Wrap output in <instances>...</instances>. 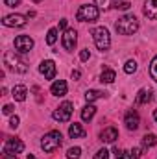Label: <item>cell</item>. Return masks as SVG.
I'll list each match as a JSON object with an SVG mask.
<instances>
[{
    "label": "cell",
    "instance_id": "6da1fadb",
    "mask_svg": "<svg viewBox=\"0 0 157 159\" xmlns=\"http://www.w3.org/2000/svg\"><path fill=\"white\" fill-rule=\"evenodd\" d=\"M4 65H6L11 72H17V74H24V72L28 70L26 61H24L19 54H15L13 50H7V52L4 54Z\"/></svg>",
    "mask_w": 157,
    "mask_h": 159
},
{
    "label": "cell",
    "instance_id": "7a4b0ae2",
    "mask_svg": "<svg viewBox=\"0 0 157 159\" xmlns=\"http://www.w3.org/2000/svg\"><path fill=\"white\" fill-rule=\"evenodd\" d=\"M115 28H117V32L120 35H133L139 30V20H137L135 15H124V17L118 19Z\"/></svg>",
    "mask_w": 157,
    "mask_h": 159
},
{
    "label": "cell",
    "instance_id": "3957f363",
    "mask_svg": "<svg viewBox=\"0 0 157 159\" xmlns=\"http://www.w3.org/2000/svg\"><path fill=\"white\" fill-rule=\"evenodd\" d=\"M61 143H63V135H61V131H48L43 139H41V148L44 150V152H54V150H57L59 146H61Z\"/></svg>",
    "mask_w": 157,
    "mask_h": 159
},
{
    "label": "cell",
    "instance_id": "277c9868",
    "mask_svg": "<svg viewBox=\"0 0 157 159\" xmlns=\"http://www.w3.org/2000/svg\"><path fill=\"white\" fill-rule=\"evenodd\" d=\"M91 35H92L94 44H96V48H98V50L105 52V50L111 46V35H109L107 28H104V26H100V28H94Z\"/></svg>",
    "mask_w": 157,
    "mask_h": 159
},
{
    "label": "cell",
    "instance_id": "5b68a950",
    "mask_svg": "<svg viewBox=\"0 0 157 159\" xmlns=\"http://www.w3.org/2000/svg\"><path fill=\"white\" fill-rule=\"evenodd\" d=\"M98 15H100L98 6L85 4V6H81V7L78 9L76 19H78L79 22H94V20H98Z\"/></svg>",
    "mask_w": 157,
    "mask_h": 159
},
{
    "label": "cell",
    "instance_id": "8992f818",
    "mask_svg": "<svg viewBox=\"0 0 157 159\" xmlns=\"http://www.w3.org/2000/svg\"><path fill=\"white\" fill-rule=\"evenodd\" d=\"M54 120H57V122H69L70 117H72V104L70 102H63L56 111H54Z\"/></svg>",
    "mask_w": 157,
    "mask_h": 159
},
{
    "label": "cell",
    "instance_id": "52a82bcc",
    "mask_svg": "<svg viewBox=\"0 0 157 159\" xmlns=\"http://www.w3.org/2000/svg\"><path fill=\"white\" fill-rule=\"evenodd\" d=\"M61 41H63V48L65 50H74L76 48V43H78V34H76V30H72V28H67L65 30V34H63V37H61Z\"/></svg>",
    "mask_w": 157,
    "mask_h": 159
},
{
    "label": "cell",
    "instance_id": "ba28073f",
    "mask_svg": "<svg viewBox=\"0 0 157 159\" xmlns=\"http://www.w3.org/2000/svg\"><path fill=\"white\" fill-rule=\"evenodd\" d=\"M15 48H17V52L26 54L34 48V39L30 35H19V37H15Z\"/></svg>",
    "mask_w": 157,
    "mask_h": 159
},
{
    "label": "cell",
    "instance_id": "9c48e42d",
    "mask_svg": "<svg viewBox=\"0 0 157 159\" xmlns=\"http://www.w3.org/2000/svg\"><path fill=\"white\" fill-rule=\"evenodd\" d=\"M2 24L7 26V28H22V26L26 24V17H24V15H19V13L7 15V17H4Z\"/></svg>",
    "mask_w": 157,
    "mask_h": 159
},
{
    "label": "cell",
    "instance_id": "30bf717a",
    "mask_svg": "<svg viewBox=\"0 0 157 159\" xmlns=\"http://www.w3.org/2000/svg\"><path fill=\"white\" fill-rule=\"evenodd\" d=\"M124 124H126V128H128L129 131H135V129L139 128V124H141L139 113H137L135 109H129V111L126 113V117H124Z\"/></svg>",
    "mask_w": 157,
    "mask_h": 159
},
{
    "label": "cell",
    "instance_id": "8fae6325",
    "mask_svg": "<svg viewBox=\"0 0 157 159\" xmlns=\"http://www.w3.org/2000/svg\"><path fill=\"white\" fill-rule=\"evenodd\" d=\"M39 72L46 80H54L56 78V63H54L52 59H44L39 65Z\"/></svg>",
    "mask_w": 157,
    "mask_h": 159
},
{
    "label": "cell",
    "instance_id": "7c38bea8",
    "mask_svg": "<svg viewBox=\"0 0 157 159\" xmlns=\"http://www.w3.org/2000/svg\"><path fill=\"white\" fill-rule=\"evenodd\" d=\"M67 91H69V85H67L65 80H56V81L52 83V87H50V93H52L54 96H65Z\"/></svg>",
    "mask_w": 157,
    "mask_h": 159
},
{
    "label": "cell",
    "instance_id": "4fadbf2b",
    "mask_svg": "<svg viewBox=\"0 0 157 159\" xmlns=\"http://www.w3.org/2000/svg\"><path fill=\"white\" fill-rule=\"evenodd\" d=\"M144 15L150 20H157V0H146L144 2Z\"/></svg>",
    "mask_w": 157,
    "mask_h": 159
},
{
    "label": "cell",
    "instance_id": "5bb4252c",
    "mask_svg": "<svg viewBox=\"0 0 157 159\" xmlns=\"http://www.w3.org/2000/svg\"><path fill=\"white\" fill-rule=\"evenodd\" d=\"M4 148H6V150H9V152L20 154V152L24 150V143H22V141H19V139H7V141H6V144H4Z\"/></svg>",
    "mask_w": 157,
    "mask_h": 159
},
{
    "label": "cell",
    "instance_id": "9a60e30c",
    "mask_svg": "<svg viewBox=\"0 0 157 159\" xmlns=\"http://www.w3.org/2000/svg\"><path fill=\"white\" fill-rule=\"evenodd\" d=\"M100 139H102V143H115L118 139L117 128H105V129L100 133Z\"/></svg>",
    "mask_w": 157,
    "mask_h": 159
},
{
    "label": "cell",
    "instance_id": "2e32d148",
    "mask_svg": "<svg viewBox=\"0 0 157 159\" xmlns=\"http://www.w3.org/2000/svg\"><path fill=\"white\" fill-rule=\"evenodd\" d=\"M152 100V91L150 89H141L139 93H137V96H135V104L137 106H144V104H148Z\"/></svg>",
    "mask_w": 157,
    "mask_h": 159
},
{
    "label": "cell",
    "instance_id": "e0dca14e",
    "mask_svg": "<svg viewBox=\"0 0 157 159\" xmlns=\"http://www.w3.org/2000/svg\"><path fill=\"white\" fill-rule=\"evenodd\" d=\"M11 94H13V98L17 102H24L26 100V94H28V89L24 85H15L13 91H11Z\"/></svg>",
    "mask_w": 157,
    "mask_h": 159
},
{
    "label": "cell",
    "instance_id": "ac0fdd59",
    "mask_svg": "<svg viewBox=\"0 0 157 159\" xmlns=\"http://www.w3.org/2000/svg\"><path fill=\"white\" fill-rule=\"evenodd\" d=\"M69 135L72 137V139H79V137H83L85 135V129L81 128V124H70V128H69Z\"/></svg>",
    "mask_w": 157,
    "mask_h": 159
},
{
    "label": "cell",
    "instance_id": "d6986e66",
    "mask_svg": "<svg viewBox=\"0 0 157 159\" xmlns=\"http://www.w3.org/2000/svg\"><path fill=\"white\" fill-rule=\"evenodd\" d=\"M105 96V93L104 91H96V89H89L87 93H85V100L91 104V102H94V100H98V98H104Z\"/></svg>",
    "mask_w": 157,
    "mask_h": 159
},
{
    "label": "cell",
    "instance_id": "ffe728a7",
    "mask_svg": "<svg viewBox=\"0 0 157 159\" xmlns=\"http://www.w3.org/2000/svg\"><path fill=\"white\" fill-rule=\"evenodd\" d=\"M94 113H96V107L92 106V104H87L83 109H81V119L83 120H91L94 117Z\"/></svg>",
    "mask_w": 157,
    "mask_h": 159
},
{
    "label": "cell",
    "instance_id": "44dd1931",
    "mask_svg": "<svg viewBox=\"0 0 157 159\" xmlns=\"http://www.w3.org/2000/svg\"><path fill=\"white\" fill-rule=\"evenodd\" d=\"M115 78H117L115 70H111V69H104V72H102V76H100V81H104V83H113Z\"/></svg>",
    "mask_w": 157,
    "mask_h": 159
},
{
    "label": "cell",
    "instance_id": "7402d4cb",
    "mask_svg": "<svg viewBox=\"0 0 157 159\" xmlns=\"http://www.w3.org/2000/svg\"><path fill=\"white\" fill-rule=\"evenodd\" d=\"M155 144H157V135L148 133V135L142 137V146H144V148H152V146H155Z\"/></svg>",
    "mask_w": 157,
    "mask_h": 159
},
{
    "label": "cell",
    "instance_id": "603a6c76",
    "mask_svg": "<svg viewBox=\"0 0 157 159\" xmlns=\"http://www.w3.org/2000/svg\"><path fill=\"white\" fill-rule=\"evenodd\" d=\"M135 70H137V61L135 59H128L126 65H124V72L126 74H133Z\"/></svg>",
    "mask_w": 157,
    "mask_h": 159
},
{
    "label": "cell",
    "instance_id": "cb8c5ba5",
    "mask_svg": "<svg viewBox=\"0 0 157 159\" xmlns=\"http://www.w3.org/2000/svg\"><path fill=\"white\" fill-rule=\"evenodd\" d=\"M56 41H57V28H50V30H48V34H46V43L52 46Z\"/></svg>",
    "mask_w": 157,
    "mask_h": 159
},
{
    "label": "cell",
    "instance_id": "d4e9b609",
    "mask_svg": "<svg viewBox=\"0 0 157 159\" xmlns=\"http://www.w3.org/2000/svg\"><path fill=\"white\" fill-rule=\"evenodd\" d=\"M79 156H81V148L79 146L69 148V152H67V157L69 159H79Z\"/></svg>",
    "mask_w": 157,
    "mask_h": 159
},
{
    "label": "cell",
    "instance_id": "484cf974",
    "mask_svg": "<svg viewBox=\"0 0 157 159\" xmlns=\"http://www.w3.org/2000/svg\"><path fill=\"white\" fill-rule=\"evenodd\" d=\"M115 156H117V159H133L131 152H124V150H118V148H115Z\"/></svg>",
    "mask_w": 157,
    "mask_h": 159
},
{
    "label": "cell",
    "instance_id": "4316f807",
    "mask_svg": "<svg viewBox=\"0 0 157 159\" xmlns=\"http://www.w3.org/2000/svg\"><path fill=\"white\" fill-rule=\"evenodd\" d=\"M150 74H152V78L157 81V56L152 59V63H150Z\"/></svg>",
    "mask_w": 157,
    "mask_h": 159
},
{
    "label": "cell",
    "instance_id": "83f0119b",
    "mask_svg": "<svg viewBox=\"0 0 157 159\" xmlns=\"http://www.w3.org/2000/svg\"><path fill=\"white\" fill-rule=\"evenodd\" d=\"M111 6H113L115 9H124V11L131 7V4H129V2H115V4H111Z\"/></svg>",
    "mask_w": 157,
    "mask_h": 159
},
{
    "label": "cell",
    "instance_id": "f1b7e54d",
    "mask_svg": "<svg viewBox=\"0 0 157 159\" xmlns=\"http://www.w3.org/2000/svg\"><path fill=\"white\" fill-rule=\"evenodd\" d=\"M94 159H109V152H107L105 148H102V150H98V152L94 154Z\"/></svg>",
    "mask_w": 157,
    "mask_h": 159
},
{
    "label": "cell",
    "instance_id": "f546056e",
    "mask_svg": "<svg viewBox=\"0 0 157 159\" xmlns=\"http://www.w3.org/2000/svg\"><path fill=\"white\" fill-rule=\"evenodd\" d=\"M17 156H19V154H15V152H9V150H6V148L2 150V157H4V159H17Z\"/></svg>",
    "mask_w": 157,
    "mask_h": 159
},
{
    "label": "cell",
    "instance_id": "4dcf8cb0",
    "mask_svg": "<svg viewBox=\"0 0 157 159\" xmlns=\"http://www.w3.org/2000/svg\"><path fill=\"white\" fill-rule=\"evenodd\" d=\"M89 57H91V52H89L87 48H83V50L79 52V59H81V61H87Z\"/></svg>",
    "mask_w": 157,
    "mask_h": 159
},
{
    "label": "cell",
    "instance_id": "1f68e13d",
    "mask_svg": "<svg viewBox=\"0 0 157 159\" xmlns=\"http://www.w3.org/2000/svg\"><path fill=\"white\" fill-rule=\"evenodd\" d=\"M96 6L102 7V9H107L109 7V0H96Z\"/></svg>",
    "mask_w": 157,
    "mask_h": 159
},
{
    "label": "cell",
    "instance_id": "d6a6232c",
    "mask_svg": "<svg viewBox=\"0 0 157 159\" xmlns=\"http://www.w3.org/2000/svg\"><path fill=\"white\" fill-rule=\"evenodd\" d=\"M19 122H20V120H19V117H11V120H9V126H11L13 129H17V128H19Z\"/></svg>",
    "mask_w": 157,
    "mask_h": 159
},
{
    "label": "cell",
    "instance_id": "836d02e7",
    "mask_svg": "<svg viewBox=\"0 0 157 159\" xmlns=\"http://www.w3.org/2000/svg\"><path fill=\"white\" fill-rule=\"evenodd\" d=\"M4 4H6V6H9V7H15V6H19V4H20V0H4Z\"/></svg>",
    "mask_w": 157,
    "mask_h": 159
},
{
    "label": "cell",
    "instance_id": "e575fe53",
    "mask_svg": "<svg viewBox=\"0 0 157 159\" xmlns=\"http://www.w3.org/2000/svg\"><path fill=\"white\" fill-rule=\"evenodd\" d=\"M2 111H4L6 115H11V113H13V106H9V104H7V106H4V109H2Z\"/></svg>",
    "mask_w": 157,
    "mask_h": 159
},
{
    "label": "cell",
    "instance_id": "d590c367",
    "mask_svg": "<svg viewBox=\"0 0 157 159\" xmlns=\"http://www.w3.org/2000/svg\"><path fill=\"white\" fill-rule=\"evenodd\" d=\"M131 156H133V159H139V157H141V150H139V148L131 150Z\"/></svg>",
    "mask_w": 157,
    "mask_h": 159
},
{
    "label": "cell",
    "instance_id": "8d00e7d4",
    "mask_svg": "<svg viewBox=\"0 0 157 159\" xmlns=\"http://www.w3.org/2000/svg\"><path fill=\"white\" fill-rule=\"evenodd\" d=\"M67 22H69L67 19H61V20H59V28H63V30H67Z\"/></svg>",
    "mask_w": 157,
    "mask_h": 159
},
{
    "label": "cell",
    "instance_id": "74e56055",
    "mask_svg": "<svg viewBox=\"0 0 157 159\" xmlns=\"http://www.w3.org/2000/svg\"><path fill=\"white\" fill-rule=\"evenodd\" d=\"M79 76H81V72H79V70H72V78H74V80H78Z\"/></svg>",
    "mask_w": 157,
    "mask_h": 159
},
{
    "label": "cell",
    "instance_id": "f35d334b",
    "mask_svg": "<svg viewBox=\"0 0 157 159\" xmlns=\"http://www.w3.org/2000/svg\"><path fill=\"white\" fill-rule=\"evenodd\" d=\"M154 120H155V122H157V109H155V111H154Z\"/></svg>",
    "mask_w": 157,
    "mask_h": 159
},
{
    "label": "cell",
    "instance_id": "ab89813d",
    "mask_svg": "<svg viewBox=\"0 0 157 159\" xmlns=\"http://www.w3.org/2000/svg\"><path fill=\"white\" fill-rule=\"evenodd\" d=\"M28 159H37V157H34V156H32V154H28Z\"/></svg>",
    "mask_w": 157,
    "mask_h": 159
},
{
    "label": "cell",
    "instance_id": "60d3db41",
    "mask_svg": "<svg viewBox=\"0 0 157 159\" xmlns=\"http://www.w3.org/2000/svg\"><path fill=\"white\" fill-rule=\"evenodd\" d=\"M34 2H35V4H37V2H41V0H34Z\"/></svg>",
    "mask_w": 157,
    "mask_h": 159
}]
</instances>
